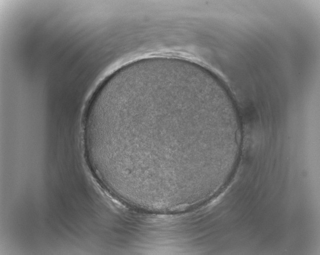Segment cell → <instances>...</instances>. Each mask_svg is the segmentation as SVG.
Returning a JSON list of instances; mask_svg holds the SVG:
<instances>
[{"label":"cell","mask_w":320,"mask_h":255,"mask_svg":"<svg viewBox=\"0 0 320 255\" xmlns=\"http://www.w3.org/2000/svg\"><path fill=\"white\" fill-rule=\"evenodd\" d=\"M224 129L223 117L210 99L169 79L121 88L90 108L86 119L106 177L127 195L181 192L196 179L202 153Z\"/></svg>","instance_id":"cell-1"}]
</instances>
